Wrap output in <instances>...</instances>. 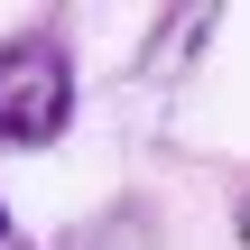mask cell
<instances>
[{"mask_svg":"<svg viewBox=\"0 0 250 250\" xmlns=\"http://www.w3.org/2000/svg\"><path fill=\"white\" fill-rule=\"evenodd\" d=\"M65 121H74V56H65L46 28L9 37V46H0V139H9V148H37V139H56Z\"/></svg>","mask_w":250,"mask_h":250,"instance_id":"obj_1","label":"cell"},{"mask_svg":"<svg viewBox=\"0 0 250 250\" xmlns=\"http://www.w3.org/2000/svg\"><path fill=\"white\" fill-rule=\"evenodd\" d=\"M0 241H9V213H0Z\"/></svg>","mask_w":250,"mask_h":250,"instance_id":"obj_2","label":"cell"}]
</instances>
